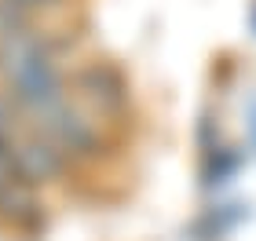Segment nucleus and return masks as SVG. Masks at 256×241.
<instances>
[{
	"label": "nucleus",
	"instance_id": "obj_3",
	"mask_svg": "<svg viewBox=\"0 0 256 241\" xmlns=\"http://www.w3.org/2000/svg\"><path fill=\"white\" fill-rule=\"evenodd\" d=\"M4 4H11V7H18V11H30V7H37V4H44V0H4Z\"/></svg>",
	"mask_w": 256,
	"mask_h": 241
},
{
	"label": "nucleus",
	"instance_id": "obj_2",
	"mask_svg": "<svg viewBox=\"0 0 256 241\" xmlns=\"http://www.w3.org/2000/svg\"><path fill=\"white\" fill-rule=\"evenodd\" d=\"M30 128L37 132L44 143H52L66 161L70 157H92L99 150V124L70 99V91L62 99L48 102L44 110L30 113Z\"/></svg>",
	"mask_w": 256,
	"mask_h": 241
},
{
	"label": "nucleus",
	"instance_id": "obj_1",
	"mask_svg": "<svg viewBox=\"0 0 256 241\" xmlns=\"http://www.w3.org/2000/svg\"><path fill=\"white\" fill-rule=\"evenodd\" d=\"M0 88H4V99L22 117L62 99L70 88H66L55 44L30 26H15L0 33Z\"/></svg>",
	"mask_w": 256,
	"mask_h": 241
}]
</instances>
